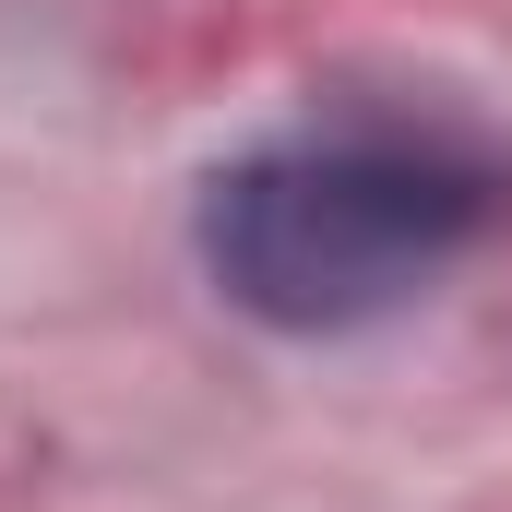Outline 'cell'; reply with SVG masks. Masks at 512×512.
I'll return each mask as SVG.
<instances>
[{
	"label": "cell",
	"instance_id": "cell-1",
	"mask_svg": "<svg viewBox=\"0 0 512 512\" xmlns=\"http://www.w3.org/2000/svg\"><path fill=\"white\" fill-rule=\"evenodd\" d=\"M501 167L429 131H298L203 179V274L274 334H358L489 239Z\"/></svg>",
	"mask_w": 512,
	"mask_h": 512
}]
</instances>
